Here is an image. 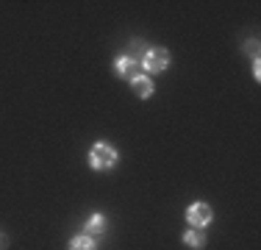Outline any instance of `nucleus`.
Listing matches in <instances>:
<instances>
[{"label":"nucleus","mask_w":261,"mask_h":250,"mask_svg":"<svg viewBox=\"0 0 261 250\" xmlns=\"http://www.w3.org/2000/svg\"><path fill=\"white\" fill-rule=\"evenodd\" d=\"M89 164L95 167V170H111V167L117 164V150L111 145H106V142H97L89 153Z\"/></svg>","instance_id":"nucleus-1"},{"label":"nucleus","mask_w":261,"mask_h":250,"mask_svg":"<svg viewBox=\"0 0 261 250\" xmlns=\"http://www.w3.org/2000/svg\"><path fill=\"white\" fill-rule=\"evenodd\" d=\"M142 61H145V70L147 72H164L167 64H170V53H167L164 47H150Z\"/></svg>","instance_id":"nucleus-2"},{"label":"nucleus","mask_w":261,"mask_h":250,"mask_svg":"<svg viewBox=\"0 0 261 250\" xmlns=\"http://www.w3.org/2000/svg\"><path fill=\"white\" fill-rule=\"evenodd\" d=\"M186 220H189V225H195V228L208 225L211 222V206H206V203H192L189 211H186Z\"/></svg>","instance_id":"nucleus-3"},{"label":"nucleus","mask_w":261,"mask_h":250,"mask_svg":"<svg viewBox=\"0 0 261 250\" xmlns=\"http://www.w3.org/2000/svg\"><path fill=\"white\" fill-rule=\"evenodd\" d=\"M130 86H134V92L139 97H150L153 95V81L147 78V75H136V78L130 81Z\"/></svg>","instance_id":"nucleus-4"},{"label":"nucleus","mask_w":261,"mask_h":250,"mask_svg":"<svg viewBox=\"0 0 261 250\" xmlns=\"http://www.w3.org/2000/svg\"><path fill=\"white\" fill-rule=\"evenodd\" d=\"M114 70H117V75L134 81V78H136V61L128 59V56H122V59H117V67H114Z\"/></svg>","instance_id":"nucleus-5"},{"label":"nucleus","mask_w":261,"mask_h":250,"mask_svg":"<svg viewBox=\"0 0 261 250\" xmlns=\"http://www.w3.org/2000/svg\"><path fill=\"white\" fill-rule=\"evenodd\" d=\"M184 242H186V245H189V247L200 250L203 245H206V236H203V231H200V228H192V231H186Z\"/></svg>","instance_id":"nucleus-6"},{"label":"nucleus","mask_w":261,"mask_h":250,"mask_svg":"<svg viewBox=\"0 0 261 250\" xmlns=\"http://www.w3.org/2000/svg\"><path fill=\"white\" fill-rule=\"evenodd\" d=\"M106 225H109V222H106V217L103 214H95L89 222H86V231H89V234H103Z\"/></svg>","instance_id":"nucleus-7"},{"label":"nucleus","mask_w":261,"mask_h":250,"mask_svg":"<svg viewBox=\"0 0 261 250\" xmlns=\"http://www.w3.org/2000/svg\"><path fill=\"white\" fill-rule=\"evenodd\" d=\"M70 250H97V247H95V242H92L89 236H78V239H72Z\"/></svg>","instance_id":"nucleus-8"},{"label":"nucleus","mask_w":261,"mask_h":250,"mask_svg":"<svg viewBox=\"0 0 261 250\" xmlns=\"http://www.w3.org/2000/svg\"><path fill=\"white\" fill-rule=\"evenodd\" d=\"M147 50H150V47H147ZM147 50H145V45H142V42H136V45H130V47H128V59H134V61H136L142 53H147Z\"/></svg>","instance_id":"nucleus-9"},{"label":"nucleus","mask_w":261,"mask_h":250,"mask_svg":"<svg viewBox=\"0 0 261 250\" xmlns=\"http://www.w3.org/2000/svg\"><path fill=\"white\" fill-rule=\"evenodd\" d=\"M6 245H9V239H6V236H3V234H0V250H3Z\"/></svg>","instance_id":"nucleus-10"}]
</instances>
